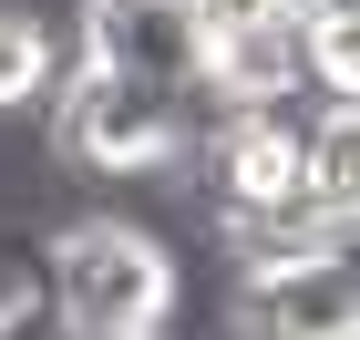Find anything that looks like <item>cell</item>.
<instances>
[{
	"instance_id": "8",
	"label": "cell",
	"mask_w": 360,
	"mask_h": 340,
	"mask_svg": "<svg viewBox=\"0 0 360 340\" xmlns=\"http://www.w3.org/2000/svg\"><path fill=\"white\" fill-rule=\"evenodd\" d=\"M52 83H62V62H52V31L31 21V11H11V0H0V113L41 103Z\"/></svg>"
},
{
	"instance_id": "3",
	"label": "cell",
	"mask_w": 360,
	"mask_h": 340,
	"mask_svg": "<svg viewBox=\"0 0 360 340\" xmlns=\"http://www.w3.org/2000/svg\"><path fill=\"white\" fill-rule=\"evenodd\" d=\"M299 113L309 103H288V113H206L186 134V186H195V206L217 227L268 217V206L299 196Z\"/></svg>"
},
{
	"instance_id": "10",
	"label": "cell",
	"mask_w": 360,
	"mask_h": 340,
	"mask_svg": "<svg viewBox=\"0 0 360 340\" xmlns=\"http://www.w3.org/2000/svg\"><path fill=\"white\" fill-rule=\"evenodd\" d=\"M0 340H72V330H62L31 289H0Z\"/></svg>"
},
{
	"instance_id": "6",
	"label": "cell",
	"mask_w": 360,
	"mask_h": 340,
	"mask_svg": "<svg viewBox=\"0 0 360 340\" xmlns=\"http://www.w3.org/2000/svg\"><path fill=\"white\" fill-rule=\"evenodd\" d=\"M299 196L319 217H360V103H309L299 113Z\"/></svg>"
},
{
	"instance_id": "4",
	"label": "cell",
	"mask_w": 360,
	"mask_h": 340,
	"mask_svg": "<svg viewBox=\"0 0 360 340\" xmlns=\"http://www.w3.org/2000/svg\"><path fill=\"white\" fill-rule=\"evenodd\" d=\"M144 93H175V103H206V21L195 0H83V52Z\"/></svg>"
},
{
	"instance_id": "2",
	"label": "cell",
	"mask_w": 360,
	"mask_h": 340,
	"mask_svg": "<svg viewBox=\"0 0 360 340\" xmlns=\"http://www.w3.org/2000/svg\"><path fill=\"white\" fill-rule=\"evenodd\" d=\"M41 113H52V155L83 165V175H155L195 134V103L144 93L124 73H103V62H62V83L41 93Z\"/></svg>"
},
{
	"instance_id": "7",
	"label": "cell",
	"mask_w": 360,
	"mask_h": 340,
	"mask_svg": "<svg viewBox=\"0 0 360 340\" xmlns=\"http://www.w3.org/2000/svg\"><path fill=\"white\" fill-rule=\"evenodd\" d=\"M309 103H360V0H299Z\"/></svg>"
},
{
	"instance_id": "5",
	"label": "cell",
	"mask_w": 360,
	"mask_h": 340,
	"mask_svg": "<svg viewBox=\"0 0 360 340\" xmlns=\"http://www.w3.org/2000/svg\"><path fill=\"white\" fill-rule=\"evenodd\" d=\"M226 340H360V268L340 248L288 258V268H237Z\"/></svg>"
},
{
	"instance_id": "1",
	"label": "cell",
	"mask_w": 360,
	"mask_h": 340,
	"mask_svg": "<svg viewBox=\"0 0 360 340\" xmlns=\"http://www.w3.org/2000/svg\"><path fill=\"white\" fill-rule=\"evenodd\" d=\"M31 299H41L72 340H165L175 299H186V268H175V248L155 227H134V217H72V227L41 237Z\"/></svg>"
},
{
	"instance_id": "11",
	"label": "cell",
	"mask_w": 360,
	"mask_h": 340,
	"mask_svg": "<svg viewBox=\"0 0 360 340\" xmlns=\"http://www.w3.org/2000/svg\"><path fill=\"white\" fill-rule=\"evenodd\" d=\"M340 258H350V268H360V217H350V227H340Z\"/></svg>"
},
{
	"instance_id": "9",
	"label": "cell",
	"mask_w": 360,
	"mask_h": 340,
	"mask_svg": "<svg viewBox=\"0 0 360 340\" xmlns=\"http://www.w3.org/2000/svg\"><path fill=\"white\" fill-rule=\"evenodd\" d=\"M299 0H195V21H206V52L217 42H237V31H268V21H288Z\"/></svg>"
}]
</instances>
